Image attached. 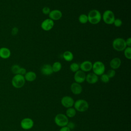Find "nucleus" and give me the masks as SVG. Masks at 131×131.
I'll return each instance as SVG.
<instances>
[{
	"instance_id": "obj_1",
	"label": "nucleus",
	"mask_w": 131,
	"mask_h": 131,
	"mask_svg": "<svg viewBox=\"0 0 131 131\" xmlns=\"http://www.w3.org/2000/svg\"><path fill=\"white\" fill-rule=\"evenodd\" d=\"M88 16V21L93 25L98 24L101 20L102 16L101 13L96 9H93L91 10Z\"/></svg>"
},
{
	"instance_id": "obj_2",
	"label": "nucleus",
	"mask_w": 131,
	"mask_h": 131,
	"mask_svg": "<svg viewBox=\"0 0 131 131\" xmlns=\"http://www.w3.org/2000/svg\"><path fill=\"white\" fill-rule=\"evenodd\" d=\"M73 106L76 111L81 113L86 111L89 107V104L88 101L84 99H81L77 100L75 101Z\"/></svg>"
},
{
	"instance_id": "obj_3",
	"label": "nucleus",
	"mask_w": 131,
	"mask_h": 131,
	"mask_svg": "<svg viewBox=\"0 0 131 131\" xmlns=\"http://www.w3.org/2000/svg\"><path fill=\"white\" fill-rule=\"evenodd\" d=\"M26 80L24 76L16 74L15 75L11 80V83L13 87L16 89H19L22 88L25 84Z\"/></svg>"
},
{
	"instance_id": "obj_4",
	"label": "nucleus",
	"mask_w": 131,
	"mask_h": 131,
	"mask_svg": "<svg viewBox=\"0 0 131 131\" xmlns=\"http://www.w3.org/2000/svg\"><path fill=\"white\" fill-rule=\"evenodd\" d=\"M69 120L68 117L64 114H57L54 118L55 123L59 127H63L67 125Z\"/></svg>"
},
{
	"instance_id": "obj_5",
	"label": "nucleus",
	"mask_w": 131,
	"mask_h": 131,
	"mask_svg": "<svg viewBox=\"0 0 131 131\" xmlns=\"http://www.w3.org/2000/svg\"><path fill=\"white\" fill-rule=\"evenodd\" d=\"M112 46L114 49L117 51H124L127 47L125 40L121 37H118L114 39L112 42Z\"/></svg>"
},
{
	"instance_id": "obj_6",
	"label": "nucleus",
	"mask_w": 131,
	"mask_h": 131,
	"mask_svg": "<svg viewBox=\"0 0 131 131\" xmlns=\"http://www.w3.org/2000/svg\"><path fill=\"white\" fill-rule=\"evenodd\" d=\"M92 70H93V73L97 76H101L104 73L105 68L102 62L100 61H97L93 63Z\"/></svg>"
},
{
	"instance_id": "obj_7",
	"label": "nucleus",
	"mask_w": 131,
	"mask_h": 131,
	"mask_svg": "<svg viewBox=\"0 0 131 131\" xmlns=\"http://www.w3.org/2000/svg\"><path fill=\"white\" fill-rule=\"evenodd\" d=\"M102 19L103 21L107 25L113 24V23L115 19V16L114 12L110 10H105L102 15Z\"/></svg>"
},
{
	"instance_id": "obj_8",
	"label": "nucleus",
	"mask_w": 131,
	"mask_h": 131,
	"mask_svg": "<svg viewBox=\"0 0 131 131\" xmlns=\"http://www.w3.org/2000/svg\"><path fill=\"white\" fill-rule=\"evenodd\" d=\"M20 126L25 130L31 129L34 126L33 120L30 118H25L20 121Z\"/></svg>"
},
{
	"instance_id": "obj_9",
	"label": "nucleus",
	"mask_w": 131,
	"mask_h": 131,
	"mask_svg": "<svg viewBox=\"0 0 131 131\" xmlns=\"http://www.w3.org/2000/svg\"><path fill=\"white\" fill-rule=\"evenodd\" d=\"M75 101L74 99L69 96H63L61 99V105L67 108L73 107Z\"/></svg>"
},
{
	"instance_id": "obj_10",
	"label": "nucleus",
	"mask_w": 131,
	"mask_h": 131,
	"mask_svg": "<svg viewBox=\"0 0 131 131\" xmlns=\"http://www.w3.org/2000/svg\"><path fill=\"white\" fill-rule=\"evenodd\" d=\"M86 75L85 72L82 71L81 70H78L75 73L74 76V79L75 82L78 83H81L85 80Z\"/></svg>"
},
{
	"instance_id": "obj_11",
	"label": "nucleus",
	"mask_w": 131,
	"mask_h": 131,
	"mask_svg": "<svg viewBox=\"0 0 131 131\" xmlns=\"http://www.w3.org/2000/svg\"><path fill=\"white\" fill-rule=\"evenodd\" d=\"M54 25V21L50 18L45 19L41 24V28L44 31H49L51 30Z\"/></svg>"
},
{
	"instance_id": "obj_12",
	"label": "nucleus",
	"mask_w": 131,
	"mask_h": 131,
	"mask_svg": "<svg viewBox=\"0 0 131 131\" xmlns=\"http://www.w3.org/2000/svg\"><path fill=\"white\" fill-rule=\"evenodd\" d=\"M70 89L73 94L74 95H79L82 92V87L80 83L73 82L71 84Z\"/></svg>"
},
{
	"instance_id": "obj_13",
	"label": "nucleus",
	"mask_w": 131,
	"mask_h": 131,
	"mask_svg": "<svg viewBox=\"0 0 131 131\" xmlns=\"http://www.w3.org/2000/svg\"><path fill=\"white\" fill-rule=\"evenodd\" d=\"M62 16V12L57 9H54L50 11L49 14L50 19L54 20H58L60 19Z\"/></svg>"
},
{
	"instance_id": "obj_14",
	"label": "nucleus",
	"mask_w": 131,
	"mask_h": 131,
	"mask_svg": "<svg viewBox=\"0 0 131 131\" xmlns=\"http://www.w3.org/2000/svg\"><path fill=\"white\" fill-rule=\"evenodd\" d=\"M93 63L91 61L89 60H85L83 61L79 65V68L81 70L84 72H89L92 69Z\"/></svg>"
},
{
	"instance_id": "obj_15",
	"label": "nucleus",
	"mask_w": 131,
	"mask_h": 131,
	"mask_svg": "<svg viewBox=\"0 0 131 131\" xmlns=\"http://www.w3.org/2000/svg\"><path fill=\"white\" fill-rule=\"evenodd\" d=\"M85 80L90 84H95L98 81V76L94 73H90L86 75Z\"/></svg>"
},
{
	"instance_id": "obj_16",
	"label": "nucleus",
	"mask_w": 131,
	"mask_h": 131,
	"mask_svg": "<svg viewBox=\"0 0 131 131\" xmlns=\"http://www.w3.org/2000/svg\"><path fill=\"white\" fill-rule=\"evenodd\" d=\"M40 71L42 74L46 76L50 75L53 73L52 66L49 64H43L41 68Z\"/></svg>"
},
{
	"instance_id": "obj_17",
	"label": "nucleus",
	"mask_w": 131,
	"mask_h": 131,
	"mask_svg": "<svg viewBox=\"0 0 131 131\" xmlns=\"http://www.w3.org/2000/svg\"><path fill=\"white\" fill-rule=\"evenodd\" d=\"M10 50L6 47H2L0 48V57L2 59H8L11 56Z\"/></svg>"
},
{
	"instance_id": "obj_18",
	"label": "nucleus",
	"mask_w": 131,
	"mask_h": 131,
	"mask_svg": "<svg viewBox=\"0 0 131 131\" xmlns=\"http://www.w3.org/2000/svg\"><path fill=\"white\" fill-rule=\"evenodd\" d=\"M121 64V59L118 57H115L113 58L110 62V66L112 69L116 70L118 69Z\"/></svg>"
},
{
	"instance_id": "obj_19",
	"label": "nucleus",
	"mask_w": 131,
	"mask_h": 131,
	"mask_svg": "<svg viewBox=\"0 0 131 131\" xmlns=\"http://www.w3.org/2000/svg\"><path fill=\"white\" fill-rule=\"evenodd\" d=\"M36 74L33 71H29L26 72L25 75H24L25 79L26 81L29 82H32L34 81L36 78Z\"/></svg>"
},
{
	"instance_id": "obj_20",
	"label": "nucleus",
	"mask_w": 131,
	"mask_h": 131,
	"mask_svg": "<svg viewBox=\"0 0 131 131\" xmlns=\"http://www.w3.org/2000/svg\"><path fill=\"white\" fill-rule=\"evenodd\" d=\"M63 59L67 61H71L74 58V55L73 53L69 51H65L62 55Z\"/></svg>"
},
{
	"instance_id": "obj_21",
	"label": "nucleus",
	"mask_w": 131,
	"mask_h": 131,
	"mask_svg": "<svg viewBox=\"0 0 131 131\" xmlns=\"http://www.w3.org/2000/svg\"><path fill=\"white\" fill-rule=\"evenodd\" d=\"M65 115L68 117V118H73L76 115V111L74 107H73L68 108L66 110Z\"/></svg>"
},
{
	"instance_id": "obj_22",
	"label": "nucleus",
	"mask_w": 131,
	"mask_h": 131,
	"mask_svg": "<svg viewBox=\"0 0 131 131\" xmlns=\"http://www.w3.org/2000/svg\"><path fill=\"white\" fill-rule=\"evenodd\" d=\"M52 68L53 72L56 73L60 71L62 68V65L60 62L56 61L53 63V64L52 66Z\"/></svg>"
},
{
	"instance_id": "obj_23",
	"label": "nucleus",
	"mask_w": 131,
	"mask_h": 131,
	"mask_svg": "<svg viewBox=\"0 0 131 131\" xmlns=\"http://www.w3.org/2000/svg\"><path fill=\"white\" fill-rule=\"evenodd\" d=\"M78 20L82 24H86L88 21V16L85 14H81L79 15L78 17Z\"/></svg>"
},
{
	"instance_id": "obj_24",
	"label": "nucleus",
	"mask_w": 131,
	"mask_h": 131,
	"mask_svg": "<svg viewBox=\"0 0 131 131\" xmlns=\"http://www.w3.org/2000/svg\"><path fill=\"white\" fill-rule=\"evenodd\" d=\"M79 69H80L79 65L76 62H73L70 66V70L72 72H74V73H75L76 72L78 71Z\"/></svg>"
},
{
	"instance_id": "obj_25",
	"label": "nucleus",
	"mask_w": 131,
	"mask_h": 131,
	"mask_svg": "<svg viewBox=\"0 0 131 131\" xmlns=\"http://www.w3.org/2000/svg\"><path fill=\"white\" fill-rule=\"evenodd\" d=\"M124 54L125 57L128 59H131V48L130 47H126V48L124 50Z\"/></svg>"
},
{
	"instance_id": "obj_26",
	"label": "nucleus",
	"mask_w": 131,
	"mask_h": 131,
	"mask_svg": "<svg viewBox=\"0 0 131 131\" xmlns=\"http://www.w3.org/2000/svg\"><path fill=\"white\" fill-rule=\"evenodd\" d=\"M20 68V67L19 65L16 64H13L11 68V71L13 74L15 75L18 74Z\"/></svg>"
},
{
	"instance_id": "obj_27",
	"label": "nucleus",
	"mask_w": 131,
	"mask_h": 131,
	"mask_svg": "<svg viewBox=\"0 0 131 131\" xmlns=\"http://www.w3.org/2000/svg\"><path fill=\"white\" fill-rule=\"evenodd\" d=\"M110 78L108 77V76L106 75V74H103L101 75L100 77V80L103 83H107L110 81Z\"/></svg>"
},
{
	"instance_id": "obj_28",
	"label": "nucleus",
	"mask_w": 131,
	"mask_h": 131,
	"mask_svg": "<svg viewBox=\"0 0 131 131\" xmlns=\"http://www.w3.org/2000/svg\"><path fill=\"white\" fill-rule=\"evenodd\" d=\"M113 24L116 27H120L122 25V21L120 18H115L113 23Z\"/></svg>"
},
{
	"instance_id": "obj_29",
	"label": "nucleus",
	"mask_w": 131,
	"mask_h": 131,
	"mask_svg": "<svg viewBox=\"0 0 131 131\" xmlns=\"http://www.w3.org/2000/svg\"><path fill=\"white\" fill-rule=\"evenodd\" d=\"M115 74H116L115 70H113V69L109 70L107 72V73H106V75L108 76V77L110 78H113V77L115 76Z\"/></svg>"
},
{
	"instance_id": "obj_30",
	"label": "nucleus",
	"mask_w": 131,
	"mask_h": 131,
	"mask_svg": "<svg viewBox=\"0 0 131 131\" xmlns=\"http://www.w3.org/2000/svg\"><path fill=\"white\" fill-rule=\"evenodd\" d=\"M51 10H50V8L47 6H45L42 9V12L43 14H45V15H47L49 14V13L50 12Z\"/></svg>"
},
{
	"instance_id": "obj_31",
	"label": "nucleus",
	"mask_w": 131,
	"mask_h": 131,
	"mask_svg": "<svg viewBox=\"0 0 131 131\" xmlns=\"http://www.w3.org/2000/svg\"><path fill=\"white\" fill-rule=\"evenodd\" d=\"M18 29L17 27H13V28L12 29L11 32V34H12L13 36H15V35H17V33H18Z\"/></svg>"
},
{
	"instance_id": "obj_32",
	"label": "nucleus",
	"mask_w": 131,
	"mask_h": 131,
	"mask_svg": "<svg viewBox=\"0 0 131 131\" xmlns=\"http://www.w3.org/2000/svg\"><path fill=\"white\" fill-rule=\"evenodd\" d=\"M67 126H68L71 130L74 128L75 127V124L72 121H69Z\"/></svg>"
},
{
	"instance_id": "obj_33",
	"label": "nucleus",
	"mask_w": 131,
	"mask_h": 131,
	"mask_svg": "<svg viewBox=\"0 0 131 131\" xmlns=\"http://www.w3.org/2000/svg\"><path fill=\"white\" fill-rule=\"evenodd\" d=\"M27 71H26V69L24 68H21L20 67L19 70V72H18V74H19V75H23L24 76L25 75V74L26 73Z\"/></svg>"
},
{
	"instance_id": "obj_34",
	"label": "nucleus",
	"mask_w": 131,
	"mask_h": 131,
	"mask_svg": "<svg viewBox=\"0 0 131 131\" xmlns=\"http://www.w3.org/2000/svg\"><path fill=\"white\" fill-rule=\"evenodd\" d=\"M125 43H126V46L130 47L131 46V38L128 37V38H127V39L125 40Z\"/></svg>"
},
{
	"instance_id": "obj_35",
	"label": "nucleus",
	"mask_w": 131,
	"mask_h": 131,
	"mask_svg": "<svg viewBox=\"0 0 131 131\" xmlns=\"http://www.w3.org/2000/svg\"><path fill=\"white\" fill-rule=\"evenodd\" d=\"M59 131H71V129L67 126L61 127Z\"/></svg>"
}]
</instances>
